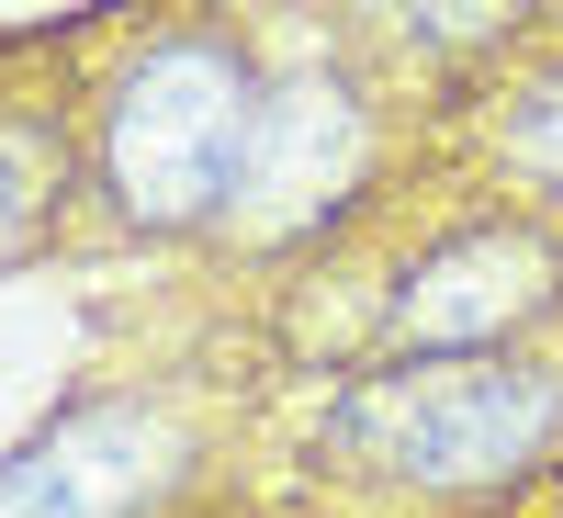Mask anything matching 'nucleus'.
<instances>
[{
	"label": "nucleus",
	"instance_id": "1",
	"mask_svg": "<svg viewBox=\"0 0 563 518\" xmlns=\"http://www.w3.org/2000/svg\"><path fill=\"white\" fill-rule=\"evenodd\" d=\"M552 417H563L552 372H507L485 350H462V361L429 350L406 372H372L327 429H339V451L384 462V474H417V485H496L552 440Z\"/></svg>",
	"mask_w": 563,
	"mask_h": 518
},
{
	"label": "nucleus",
	"instance_id": "2",
	"mask_svg": "<svg viewBox=\"0 0 563 518\" xmlns=\"http://www.w3.org/2000/svg\"><path fill=\"white\" fill-rule=\"evenodd\" d=\"M260 124V79L225 45H158L147 68L113 90V192L135 225H203L225 214L238 147Z\"/></svg>",
	"mask_w": 563,
	"mask_h": 518
},
{
	"label": "nucleus",
	"instance_id": "3",
	"mask_svg": "<svg viewBox=\"0 0 563 518\" xmlns=\"http://www.w3.org/2000/svg\"><path fill=\"white\" fill-rule=\"evenodd\" d=\"M180 485V429L147 406H79L0 462V518H147Z\"/></svg>",
	"mask_w": 563,
	"mask_h": 518
},
{
	"label": "nucleus",
	"instance_id": "4",
	"mask_svg": "<svg viewBox=\"0 0 563 518\" xmlns=\"http://www.w3.org/2000/svg\"><path fill=\"white\" fill-rule=\"evenodd\" d=\"M361 169V113L339 79H294V90H260V124L238 147V180H225V214L249 238H282L305 225L316 203H339V180Z\"/></svg>",
	"mask_w": 563,
	"mask_h": 518
},
{
	"label": "nucleus",
	"instance_id": "5",
	"mask_svg": "<svg viewBox=\"0 0 563 518\" xmlns=\"http://www.w3.org/2000/svg\"><path fill=\"white\" fill-rule=\"evenodd\" d=\"M541 294H552V249L496 225V238H462V249H440L429 271L406 282L395 339H406V350H485V339H507Z\"/></svg>",
	"mask_w": 563,
	"mask_h": 518
},
{
	"label": "nucleus",
	"instance_id": "6",
	"mask_svg": "<svg viewBox=\"0 0 563 518\" xmlns=\"http://www.w3.org/2000/svg\"><path fill=\"white\" fill-rule=\"evenodd\" d=\"M384 12L417 34V45H485L519 23V0H384Z\"/></svg>",
	"mask_w": 563,
	"mask_h": 518
},
{
	"label": "nucleus",
	"instance_id": "7",
	"mask_svg": "<svg viewBox=\"0 0 563 518\" xmlns=\"http://www.w3.org/2000/svg\"><path fill=\"white\" fill-rule=\"evenodd\" d=\"M507 158H519L530 180H552V192H563V79H541V90H530V113L507 124Z\"/></svg>",
	"mask_w": 563,
	"mask_h": 518
},
{
	"label": "nucleus",
	"instance_id": "8",
	"mask_svg": "<svg viewBox=\"0 0 563 518\" xmlns=\"http://www.w3.org/2000/svg\"><path fill=\"white\" fill-rule=\"evenodd\" d=\"M34 214H45V169H34L23 135H0V260L34 238Z\"/></svg>",
	"mask_w": 563,
	"mask_h": 518
}]
</instances>
